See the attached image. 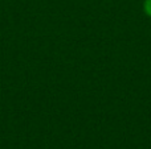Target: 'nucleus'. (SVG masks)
I'll list each match as a JSON object with an SVG mask.
<instances>
[{"mask_svg":"<svg viewBox=\"0 0 151 149\" xmlns=\"http://www.w3.org/2000/svg\"><path fill=\"white\" fill-rule=\"evenodd\" d=\"M143 11L149 17H151V0H145L143 1Z\"/></svg>","mask_w":151,"mask_h":149,"instance_id":"f257e3e1","label":"nucleus"}]
</instances>
